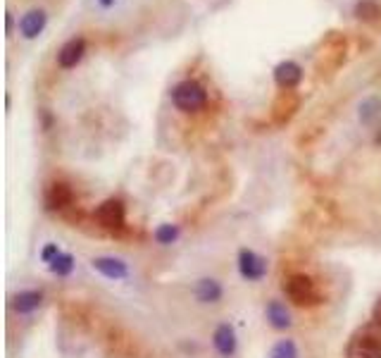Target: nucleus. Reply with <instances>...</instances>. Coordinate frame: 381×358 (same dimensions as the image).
Segmentation results:
<instances>
[{
  "instance_id": "nucleus-1",
  "label": "nucleus",
  "mask_w": 381,
  "mask_h": 358,
  "mask_svg": "<svg viewBox=\"0 0 381 358\" xmlns=\"http://www.w3.org/2000/svg\"><path fill=\"white\" fill-rule=\"evenodd\" d=\"M345 358H381V327L369 325L357 330L345 344Z\"/></svg>"
},
{
  "instance_id": "nucleus-2",
  "label": "nucleus",
  "mask_w": 381,
  "mask_h": 358,
  "mask_svg": "<svg viewBox=\"0 0 381 358\" xmlns=\"http://www.w3.org/2000/svg\"><path fill=\"white\" fill-rule=\"evenodd\" d=\"M172 103H174L181 113H198L207 103V91L205 86L195 82V79H186V82H179L174 89H172Z\"/></svg>"
},
{
  "instance_id": "nucleus-3",
  "label": "nucleus",
  "mask_w": 381,
  "mask_h": 358,
  "mask_svg": "<svg viewBox=\"0 0 381 358\" xmlns=\"http://www.w3.org/2000/svg\"><path fill=\"white\" fill-rule=\"evenodd\" d=\"M284 292H286V296L291 299V303H296V306H315V303H320V299H322L315 287V282L303 273L288 277L284 285Z\"/></svg>"
},
{
  "instance_id": "nucleus-4",
  "label": "nucleus",
  "mask_w": 381,
  "mask_h": 358,
  "mask_svg": "<svg viewBox=\"0 0 381 358\" xmlns=\"http://www.w3.org/2000/svg\"><path fill=\"white\" fill-rule=\"evenodd\" d=\"M94 217L98 220V224H100V227H105V229H122L124 220H126L124 203L119 199L103 201V203L96 208Z\"/></svg>"
},
{
  "instance_id": "nucleus-5",
  "label": "nucleus",
  "mask_w": 381,
  "mask_h": 358,
  "mask_svg": "<svg viewBox=\"0 0 381 358\" xmlns=\"http://www.w3.org/2000/svg\"><path fill=\"white\" fill-rule=\"evenodd\" d=\"M239 273L248 282H260L267 275V261L260 253L251 248H241L239 251Z\"/></svg>"
},
{
  "instance_id": "nucleus-6",
  "label": "nucleus",
  "mask_w": 381,
  "mask_h": 358,
  "mask_svg": "<svg viewBox=\"0 0 381 358\" xmlns=\"http://www.w3.org/2000/svg\"><path fill=\"white\" fill-rule=\"evenodd\" d=\"M96 273H100L107 280H126L129 277V268L122 258H114V256H98L91 261Z\"/></svg>"
},
{
  "instance_id": "nucleus-7",
  "label": "nucleus",
  "mask_w": 381,
  "mask_h": 358,
  "mask_svg": "<svg viewBox=\"0 0 381 358\" xmlns=\"http://www.w3.org/2000/svg\"><path fill=\"white\" fill-rule=\"evenodd\" d=\"M212 346L217 349L219 356L229 358L236 354V346H239V339H236V330L229 322H222V325L215 327V334H212Z\"/></svg>"
},
{
  "instance_id": "nucleus-8",
  "label": "nucleus",
  "mask_w": 381,
  "mask_h": 358,
  "mask_svg": "<svg viewBox=\"0 0 381 358\" xmlns=\"http://www.w3.org/2000/svg\"><path fill=\"white\" fill-rule=\"evenodd\" d=\"M300 79H303V67L293 60L281 62V65H276V69H274V82L279 89H284V91L296 89V86L300 84Z\"/></svg>"
},
{
  "instance_id": "nucleus-9",
  "label": "nucleus",
  "mask_w": 381,
  "mask_h": 358,
  "mask_svg": "<svg viewBox=\"0 0 381 358\" xmlns=\"http://www.w3.org/2000/svg\"><path fill=\"white\" fill-rule=\"evenodd\" d=\"M86 53V41L82 36L79 38H72V41H67L65 45L60 48V53H57V65L62 69H72L77 67L79 62H82V57Z\"/></svg>"
},
{
  "instance_id": "nucleus-10",
  "label": "nucleus",
  "mask_w": 381,
  "mask_h": 358,
  "mask_svg": "<svg viewBox=\"0 0 381 358\" xmlns=\"http://www.w3.org/2000/svg\"><path fill=\"white\" fill-rule=\"evenodd\" d=\"M43 303V292H36V289H27V292H20L15 294L13 299V308L15 313L20 315H31L33 310H38Z\"/></svg>"
},
{
  "instance_id": "nucleus-11",
  "label": "nucleus",
  "mask_w": 381,
  "mask_h": 358,
  "mask_svg": "<svg viewBox=\"0 0 381 358\" xmlns=\"http://www.w3.org/2000/svg\"><path fill=\"white\" fill-rule=\"evenodd\" d=\"M72 199H74L72 187H69V184H65V182L50 184L48 194H45V203H48L50 210H62V208L72 206Z\"/></svg>"
},
{
  "instance_id": "nucleus-12",
  "label": "nucleus",
  "mask_w": 381,
  "mask_h": 358,
  "mask_svg": "<svg viewBox=\"0 0 381 358\" xmlns=\"http://www.w3.org/2000/svg\"><path fill=\"white\" fill-rule=\"evenodd\" d=\"M264 317H267V322L274 327V330H288V327L293 325L291 320V313H288L286 303L281 301H269L267 308H264Z\"/></svg>"
},
{
  "instance_id": "nucleus-13",
  "label": "nucleus",
  "mask_w": 381,
  "mask_h": 358,
  "mask_svg": "<svg viewBox=\"0 0 381 358\" xmlns=\"http://www.w3.org/2000/svg\"><path fill=\"white\" fill-rule=\"evenodd\" d=\"M45 22H48V17H45L43 10H29V13L22 17L20 22V31L24 38H36L38 34L45 29Z\"/></svg>"
},
{
  "instance_id": "nucleus-14",
  "label": "nucleus",
  "mask_w": 381,
  "mask_h": 358,
  "mask_svg": "<svg viewBox=\"0 0 381 358\" xmlns=\"http://www.w3.org/2000/svg\"><path fill=\"white\" fill-rule=\"evenodd\" d=\"M222 296H224L222 285L217 280H212V277H205V280H200L195 285V299L200 303H217L222 301Z\"/></svg>"
},
{
  "instance_id": "nucleus-15",
  "label": "nucleus",
  "mask_w": 381,
  "mask_h": 358,
  "mask_svg": "<svg viewBox=\"0 0 381 358\" xmlns=\"http://www.w3.org/2000/svg\"><path fill=\"white\" fill-rule=\"evenodd\" d=\"M355 17L362 22H372V20H379L381 17V8L377 0H360L355 5Z\"/></svg>"
},
{
  "instance_id": "nucleus-16",
  "label": "nucleus",
  "mask_w": 381,
  "mask_h": 358,
  "mask_svg": "<svg viewBox=\"0 0 381 358\" xmlns=\"http://www.w3.org/2000/svg\"><path fill=\"white\" fill-rule=\"evenodd\" d=\"M269 358H300L296 342H293V339H281V342H276L272 346V351H269Z\"/></svg>"
},
{
  "instance_id": "nucleus-17",
  "label": "nucleus",
  "mask_w": 381,
  "mask_h": 358,
  "mask_svg": "<svg viewBox=\"0 0 381 358\" xmlns=\"http://www.w3.org/2000/svg\"><path fill=\"white\" fill-rule=\"evenodd\" d=\"M48 268H50V273L57 277H67V275H72V270H74V258L69 256V253H60Z\"/></svg>"
},
{
  "instance_id": "nucleus-18",
  "label": "nucleus",
  "mask_w": 381,
  "mask_h": 358,
  "mask_svg": "<svg viewBox=\"0 0 381 358\" xmlns=\"http://www.w3.org/2000/svg\"><path fill=\"white\" fill-rule=\"evenodd\" d=\"M179 234H181V232H179L177 224H160V227L153 232L155 241H158V244H163V246L174 244V241L179 239Z\"/></svg>"
},
{
  "instance_id": "nucleus-19",
  "label": "nucleus",
  "mask_w": 381,
  "mask_h": 358,
  "mask_svg": "<svg viewBox=\"0 0 381 358\" xmlns=\"http://www.w3.org/2000/svg\"><path fill=\"white\" fill-rule=\"evenodd\" d=\"M374 117H381V101H377V98H369V101H365L360 106V120L365 124H372Z\"/></svg>"
},
{
  "instance_id": "nucleus-20",
  "label": "nucleus",
  "mask_w": 381,
  "mask_h": 358,
  "mask_svg": "<svg viewBox=\"0 0 381 358\" xmlns=\"http://www.w3.org/2000/svg\"><path fill=\"white\" fill-rule=\"evenodd\" d=\"M60 253H62V251H60V248H57V244H48V246H45L43 251H41V261L50 265V263L55 261L57 256H60Z\"/></svg>"
},
{
  "instance_id": "nucleus-21",
  "label": "nucleus",
  "mask_w": 381,
  "mask_h": 358,
  "mask_svg": "<svg viewBox=\"0 0 381 358\" xmlns=\"http://www.w3.org/2000/svg\"><path fill=\"white\" fill-rule=\"evenodd\" d=\"M372 317H374V322H377V325L381 327V299L377 303H374V310H372Z\"/></svg>"
},
{
  "instance_id": "nucleus-22",
  "label": "nucleus",
  "mask_w": 381,
  "mask_h": 358,
  "mask_svg": "<svg viewBox=\"0 0 381 358\" xmlns=\"http://www.w3.org/2000/svg\"><path fill=\"white\" fill-rule=\"evenodd\" d=\"M5 29H8V34H10V29H13V17L8 15V22H5Z\"/></svg>"
},
{
  "instance_id": "nucleus-23",
  "label": "nucleus",
  "mask_w": 381,
  "mask_h": 358,
  "mask_svg": "<svg viewBox=\"0 0 381 358\" xmlns=\"http://www.w3.org/2000/svg\"><path fill=\"white\" fill-rule=\"evenodd\" d=\"M112 3H114V0H100L103 8H110V5H112Z\"/></svg>"
},
{
  "instance_id": "nucleus-24",
  "label": "nucleus",
  "mask_w": 381,
  "mask_h": 358,
  "mask_svg": "<svg viewBox=\"0 0 381 358\" xmlns=\"http://www.w3.org/2000/svg\"><path fill=\"white\" fill-rule=\"evenodd\" d=\"M377 143H381V127H379V134H377Z\"/></svg>"
}]
</instances>
